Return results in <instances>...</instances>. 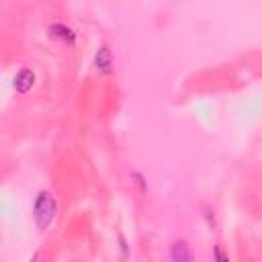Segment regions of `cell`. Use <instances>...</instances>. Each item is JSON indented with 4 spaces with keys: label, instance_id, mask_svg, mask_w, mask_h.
I'll use <instances>...</instances> for the list:
<instances>
[{
    "label": "cell",
    "instance_id": "cell-3",
    "mask_svg": "<svg viewBox=\"0 0 262 262\" xmlns=\"http://www.w3.org/2000/svg\"><path fill=\"white\" fill-rule=\"evenodd\" d=\"M33 86H35V72L29 70V68L19 70L17 76H15V90L19 94H27Z\"/></svg>",
    "mask_w": 262,
    "mask_h": 262
},
{
    "label": "cell",
    "instance_id": "cell-6",
    "mask_svg": "<svg viewBox=\"0 0 262 262\" xmlns=\"http://www.w3.org/2000/svg\"><path fill=\"white\" fill-rule=\"evenodd\" d=\"M215 258H217V260H228V256H226L219 248H215Z\"/></svg>",
    "mask_w": 262,
    "mask_h": 262
},
{
    "label": "cell",
    "instance_id": "cell-1",
    "mask_svg": "<svg viewBox=\"0 0 262 262\" xmlns=\"http://www.w3.org/2000/svg\"><path fill=\"white\" fill-rule=\"evenodd\" d=\"M58 217V201L49 191H39L33 203V219L41 232L49 230Z\"/></svg>",
    "mask_w": 262,
    "mask_h": 262
},
{
    "label": "cell",
    "instance_id": "cell-5",
    "mask_svg": "<svg viewBox=\"0 0 262 262\" xmlns=\"http://www.w3.org/2000/svg\"><path fill=\"white\" fill-rule=\"evenodd\" d=\"M170 258L174 262H189L193 260V254H191V248L184 240H176L172 246H170Z\"/></svg>",
    "mask_w": 262,
    "mask_h": 262
},
{
    "label": "cell",
    "instance_id": "cell-2",
    "mask_svg": "<svg viewBox=\"0 0 262 262\" xmlns=\"http://www.w3.org/2000/svg\"><path fill=\"white\" fill-rule=\"evenodd\" d=\"M94 68L102 76H111L115 72V60H113V54H111L109 45H102L94 54Z\"/></svg>",
    "mask_w": 262,
    "mask_h": 262
},
{
    "label": "cell",
    "instance_id": "cell-4",
    "mask_svg": "<svg viewBox=\"0 0 262 262\" xmlns=\"http://www.w3.org/2000/svg\"><path fill=\"white\" fill-rule=\"evenodd\" d=\"M47 31L54 35V37H58L60 41H64L66 45H74V43H76V33H74V29H70V27L64 25V23H51Z\"/></svg>",
    "mask_w": 262,
    "mask_h": 262
}]
</instances>
